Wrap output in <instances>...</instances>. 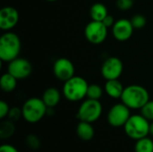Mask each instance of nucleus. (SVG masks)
Wrapping results in <instances>:
<instances>
[{
	"instance_id": "nucleus-1",
	"label": "nucleus",
	"mask_w": 153,
	"mask_h": 152,
	"mask_svg": "<svg viewBox=\"0 0 153 152\" xmlns=\"http://www.w3.org/2000/svg\"><path fill=\"white\" fill-rule=\"evenodd\" d=\"M122 103L130 109H142L143 107L150 100L148 90L141 85H129L124 89L121 96Z\"/></svg>"
},
{
	"instance_id": "nucleus-2",
	"label": "nucleus",
	"mask_w": 153,
	"mask_h": 152,
	"mask_svg": "<svg viewBox=\"0 0 153 152\" xmlns=\"http://www.w3.org/2000/svg\"><path fill=\"white\" fill-rule=\"evenodd\" d=\"M21 40L17 34L6 31L0 38V59L9 63L18 57L21 51Z\"/></svg>"
},
{
	"instance_id": "nucleus-3",
	"label": "nucleus",
	"mask_w": 153,
	"mask_h": 152,
	"mask_svg": "<svg viewBox=\"0 0 153 152\" xmlns=\"http://www.w3.org/2000/svg\"><path fill=\"white\" fill-rule=\"evenodd\" d=\"M48 107L39 98H30L22 105V118L29 124L41 121L48 114Z\"/></svg>"
},
{
	"instance_id": "nucleus-4",
	"label": "nucleus",
	"mask_w": 153,
	"mask_h": 152,
	"mask_svg": "<svg viewBox=\"0 0 153 152\" xmlns=\"http://www.w3.org/2000/svg\"><path fill=\"white\" fill-rule=\"evenodd\" d=\"M89 84L86 80L80 76H74L65 82L63 86V95L71 102L82 100L87 97Z\"/></svg>"
},
{
	"instance_id": "nucleus-5",
	"label": "nucleus",
	"mask_w": 153,
	"mask_h": 152,
	"mask_svg": "<svg viewBox=\"0 0 153 152\" xmlns=\"http://www.w3.org/2000/svg\"><path fill=\"white\" fill-rule=\"evenodd\" d=\"M150 126L151 122L142 114L132 115L125 125L124 130L129 138L137 141L150 134Z\"/></svg>"
},
{
	"instance_id": "nucleus-6",
	"label": "nucleus",
	"mask_w": 153,
	"mask_h": 152,
	"mask_svg": "<svg viewBox=\"0 0 153 152\" xmlns=\"http://www.w3.org/2000/svg\"><path fill=\"white\" fill-rule=\"evenodd\" d=\"M103 107L100 100L87 99L79 107L77 111V118L80 121L95 123L102 115Z\"/></svg>"
},
{
	"instance_id": "nucleus-7",
	"label": "nucleus",
	"mask_w": 153,
	"mask_h": 152,
	"mask_svg": "<svg viewBox=\"0 0 153 152\" xmlns=\"http://www.w3.org/2000/svg\"><path fill=\"white\" fill-rule=\"evenodd\" d=\"M130 110L131 109L124 103L115 104L108 110L107 116L108 123L109 124V125L115 128L124 127L127 120L132 116Z\"/></svg>"
},
{
	"instance_id": "nucleus-8",
	"label": "nucleus",
	"mask_w": 153,
	"mask_h": 152,
	"mask_svg": "<svg viewBox=\"0 0 153 152\" xmlns=\"http://www.w3.org/2000/svg\"><path fill=\"white\" fill-rule=\"evenodd\" d=\"M84 36L91 44H101L105 41L108 36V27L102 22L91 20L84 29Z\"/></svg>"
},
{
	"instance_id": "nucleus-9",
	"label": "nucleus",
	"mask_w": 153,
	"mask_h": 152,
	"mask_svg": "<svg viewBox=\"0 0 153 152\" xmlns=\"http://www.w3.org/2000/svg\"><path fill=\"white\" fill-rule=\"evenodd\" d=\"M124 65L120 58L110 56L107 58L101 65V74L107 81L118 79L123 73Z\"/></svg>"
},
{
	"instance_id": "nucleus-10",
	"label": "nucleus",
	"mask_w": 153,
	"mask_h": 152,
	"mask_svg": "<svg viewBox=\"0 0 153 152\" xmlns=\"http://www.w3.org/2000/svg\"><path fill=\"white\" fill-rule=\"evenodd\" d=\"M7 72L17 80H23L29 77L32 72L31 64L25 58L17 57L8 63Z\"/></svg>"
},
{
	"instance_id": "nucleus-11",
	"label": "nucleus",
	"mask_w": 153,
	"mask_h": 152,
	"mask_svg": "<svg viewBox=\"0 0 153 152\" xmlns=\"http://www.w3.org/2000/svg\"><path fill=\"white\" fill-rule=\"evenodd\" d=\"M74 65L68 58L61 57L55 61L53 65V73L59 81L66 82L74 76Z\"/></svg>"
},
{
	"instance_id": "nucleus-12",
	"label": "nucleus",
	"mask_w": 153,
	"mask_h": 152,
	"mask_svg": "<svg viewBox=\"0 0 153 152\" xmlns=\"http://www.w3.org/2000/svg\"><path fill=\"white\" fill-rule=\"evenodd\" d=\"M19 21V13L13 6H4L0 10V29L9 31L14 28Z\"/></svg>"
},
{
	"instance_id": "nucleus-13",
	"label": "nucleus",
	"mask_w": 153,
	"mask_h": 152,
	"mask_svg": "<svg viewBox=\"0 0 153 152\" xmlns=\"http://www.w3.org/2000/svg\"><path fill=\"white\" fill-rule=\"evenodd\" d=\"M134 26L131 20L120 19L116 21L112 26V34L113 37L118 41H126L128 40L134 32Z\"/></svg>"
},
{
	"instance_id": "nucleus-14",
	"label": "nucleus",
	"mask_w": 153,
	"mask_h": 152,
	"mask_svg": "<svg viewBox=\"0 0 153 152\" xmlns=\"http://www.w3.org/2000/svg\"><path fill=\"white\" fill-rule=\"evenodd\" d=\"M41 99L48 108H54L59 104L61 100V93L57 89L50 87L43 92Z\"/></svg>"
},
{
	"instance_id": "nucleus-15",
	"label": "nucleus",
	"mask_w": 153,
	"mask_h": 152,
	"mask_svg": "<svg viewBox=\"0 0 153 152\" xmlns=\"http://www.w3.org/2000/svg\"><path fill=\"white\" fill-rule=\"evenodd\" d=\"M76 134L83 142H90L95 135V130L91 123L80 121L76 126Z\"/></svg>"
},
{
	"instance_id": "nucleus-16",
	"label": "nucleus",
	"mask_w": 153,
	"mask_h": 152,
	"mask_svg": "<svg viewBox=\"0 0 153 152\" xmlns=\"http://www.w3.org/2000/svg\"><path fill=\"white\" fill-rule=\"evenodd\" d=\"M124 86L121 82L117 80H108L106 82L104 86V90L112 99H121V96L124 91Z\"/></svg>"
},
{
	"instance_id": "nucleus-17",
	"label": "nucleus",
	"mask_w": 153,
	"mask_h": 152,
	"mask_svg": "<svg viewBox=\"0 0 153 152\" xmlns=\"http://www.w3.org/2000/svg\"><path fill=\"white\" fill-rule=\"evenodd\" d=\"M108 14V13L106 5L101 3L93 4L90 9V15L92 21L102 22Z\"/></svg>"
},
{
	"instance_id": "nucleus-18",
	"label": "nucleus",
	"mask_w": 153,
	"mask_h": 152,
	"mask_svg": "<svg viewBox=\"0 0 153 152\" xmlns=\"http://www.w3.org/2000/svg\"><path fill=\"white\" fill-rule=\"evenodd\" d=\"M17 86V79L8 72L4 73L0 78V87L4 92H12Z\"/></svg>"
},
{
	"instance_id": "nucleus-19",
	"label": "nucleus",
	"mask_w": 153,
	"mask_h": 152,
	"mask_svg": "<svg viewBox=\"0 0 153 152\" xmlns=\"http://www.w3.org/2000/svg\"><path fill=\"white\" fill-rule=\"evenodd\" d=\"M15 133L14 122L7 119L4 120L0 124V138L2 140H6L11 138Z\"/></svg>"
},
{
	"instance_id": "nucleus-20",
	"label": "nucleus",
	"mask_w": 153,
	"mask_h": 152,
	"mask_svg": "<svg viewBox=\"0 0 153 152\" xmlns=\"http://www.w3.org/2000/svg\"><path fill=\"white\" fill-rule=\"evenodd\" d=\"M134 152H153V141L148 136L137 140L134 144Z\"/></svg>"
},
{
	"instance_id": "nucleus-21",
	"label": "nucleus",
	"mask_w": 153,
	"mask_h": 152,
	"mask_svg": "<svg viewBox=\"0 0 153 152\" xmlns=\"http://www.w3.org/2000/svg\"><path fill=\"white\" fill-rule=\"evenodd\" d=\"M103 89L99 84H90L87 90V99L100 100L103 95Z\"/></svg>"
},
{
	"instance_id": "nucleus-22",
	"label": "nucleus",
	"mask_w": 153,
	"mask_h": 152,
	"mask_svg": "<svg viewBox=\"0 0 153 152\" xmlns=\"http://www.w3.org/2000/svg\"><path fill=\"white\" fill-rule=\"evenodd\" d=\"M25 144L31 151H37L41 146V142H40L39 138L37 135L32 134V133L28 134L26 136V138H25Z\"/></svg>"
},
{
	"instance_id": "nucleus-23",
	"label": "nucleus",
	"mask_w": 153,
	"mask_h": 152,
	"mask_svg": "<svg viewBox=\"0 0 153 152\" xmlns=\"http://www.w3.org/2000/svg\"><path fill=\"white\" fill-rule=\"evenodd\" d=\"M141 114L150 122L153 121V100H149L141 109Z\"/></svg>"
},
{
	"instance_id": "nucleus-24",
	"label": "nucleus",
	"mask_w": 153,
	"mask_h": 152,
	"mask_svg": "<svg viewBox=\"0 0 153 152\" xmlns=\"http://www.w3.org/2000/svg\"><path fill=\"white\" fill-rule=\"evenodd\" d=\"M132 24L134 29L140 30L146 25V18L143 14H135L131 19Z\"/></svg>"
},
{
	"instance_id": "nucleus-25",
	"label": "nucleus",
	"mask_w": 153,
	"mask_h": 152,
	"mask_svg": "<svg viewBox=\"0 0 153 152\" xmlns=\"http://www.w3.org/2000/svg\"><path fill=\"white\" fill-rule=\"evenodd\" d=\"M8 119L13 122H17L21 117H22V108H19L18 107H13L10 108L9 114L7 116Z\"/></svg>"
},
{
	"instance_id": "nucleus-26",
	"label": "nucleus",
	"mask_w": 153,
	"mask_h": 152,
	"mask_svg": "<svg viewBox=\"0 0 153 152\" xmlns=\"http://www.w3.org/2000/svg\"><path fill=\"white\" fill-rule=\"evenodd\" d=\"M134 5V0H117V6L121 11H128Z\"/></svg>"
},
{
	"instance_id": "nucleus-27",
	"label": "nucleus",
	"mask_w": 153,
	"mask_h": 152,
	"mask_svg": "<svg viewBox=\"0 0 153 152\" xmlns=\"http://www.w3.org/2000/svg\"><path fill=\"white\" fill-rule=\"evenodd\" d=\"M10 107L9 105L4 101V100H1L0 101V119H4L5 117H7L8 114H9V111H10Z\"/></svg>"
},
{
	"instance_id": "nucleus-28",
	"label": "nucleus",
	"mask_w": 153,
	"mask_h": 152,
	"mask_svg": "<svg viewBox=\"0 0 153 152\" xmlns=\"http://www.w3.org/2000/svg\"><path fill=\"white\" fill-rule=\"evenodd\" d=\"M0 152H19L18 150L11 145V144H8V143H5V144H2L0 146Z\"/></svg>"
},
{
	"instance_id": "nucleus-29",
	"label": "nucleus",
	"mask_w": 153,
	"mask_h": 152,
	"mask_svg": "<svg viewBox=\"0 0 153 152\" xmlns=\"http://www.w3.org/2000/svg\"><path fill=\"white\" fill-rule=\"evenodd\" d=\"M102 22L108 28V27H112V26L114 25V23L116 22V21H115V19H114V17H113L112 15L108 14V15L105 17V19L102 21Z\"/></svg>"
},
{
	"instance_id": "nucleus-30",
	"label": "nucleus",
	"mask_w": 153,
	"mask_h": 152,
	"mask_svg": "<svg viewBox=\"0 0 153 152\" xmlns=\"http://www.w3.org/2000/svg\"><path fill=\"white\" fill-rule=\"evenodd\" d=\"M150 134L153 137V121L151 122V126H150Z\"/></svg>"
},
{
	"instance_id": "nucleus-31",
	"label": "nucleus",
	"mask_w": 153,
	"mask_h": 152,
	"mask_svg": "<svg viewBox=\"0 0 153 152\" xmlns=\"http://www.w3.org/2000/svg\"><path fill=\"white\" fill-rule=\"evenodd\" d=\"M47 1H49V2H54V1H56V0H47Z\"/></svg>"
}]
</instances>
